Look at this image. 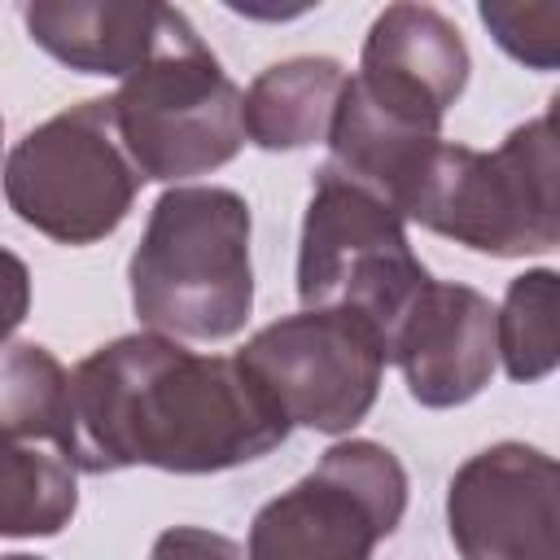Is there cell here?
I'll return each instance as SVG.
<instances>
[{"mask_svg":"<svg viewBox=\"0 0 560 560\" xmlns=\"http://www.w3.org/2000/svg\"><path fill=\"white\" fill-rule=\"evenodd\" d=\"M9 210L57 245H92L127 219L140 171L131 166L109 96L79 101L31 127L0 171Z\"/></svg>","mask_w":560,"mask_h":560,"instance_id":"obj_6","label":"cell"},{"mask_svg":"<svg viewBox=\"0 0 560 560\" xmlns=\"http://www.w3.org/2000/svg\"><path fill=\"white\" fill-rule=\"evenodd\" d=\"M79 508V468L44 442L0 438V538H52Z\"/></svg>","mask_w":560,"mask_h":560,"instance_id":"obj_15","label":"cell"},{"mask_svg":"<svg viewBox=\"0 0 560 560\" xmlns=\"http://www.w3.org/2000/svg\"><path fill=\"white\" fill-rule=\"evenodd\" d=\"M149 560H241V547L201 525H171L153 538Z\"/></svg>","mask_w":560,"mask_h":560,"instance_id":"obj_18","label":"cell"},{"mask_svg":"<svg viewBox=\"0 0 560 560\" xmlns=\"http://www.w3.org/2000/svg\"><path fill=\"white\" fill-rule=\"evenodd\" d=\"M26 311H31V271L13 249L0 245V346L18 332Z\"/></svg>","mask_w":560,"mask_h":560,"instance_id":"obj_19","label":"cell"},{"mask_svg":"<svg viewBox=\"0 0 560 560\" xmlns=\"http://www.w3.org/2000/svg\"><path fill=\"white\" fill-rule=\"evenodd\" d=\"M402 512L407 468L398 455L372 438H346L254 512L245 560H372Z\"/></svg>","mask_w":560,"mask_h":560,"instance_id":"obj_7","label":"cell"},{"mask_svg":"<svg viewBox=\"0 0 560 560\" xmlns=\"http://www.w3.org/2000/svg\"><path fill=\"white\" fill-rule=\"evenodd\" d=\"M118 140L140 179L184 184L228 166L241 144V88L188 18L109 96Z\"/></svg>","mask_w":560,"mask_h":560,"instance_id":"obj_5","label":"cell"},{"mask_svg":"<svg viewBox=\"0 0 560 560\" xmlns=\"http://www.w3.org/2000/svg\"><path fill=\"white\" fill-rule=\"evenodd\" d=\"M556 179V127L542 109L490 153L442 140L402 219L490 258L547 254L560 241Z\"/></svg>","mask_w":560,"mask_h":560,"instance_id":"obj_3","label":"cell"},{"mask_svg":"<svg viewBox=\"0 0 560 560\" xmlns=\"http://www.w3.org/2000/svg\"><path fill=\"white\" fill-rule=\"evenodd\" d=\"M0 144H4V122H0Z\"/></svg>","mask_w":560,"mask_h":560,"instance_id":"obj_21","label":"cell"},{"mask_svg":"<svg viewBox=\"0 0 560 560\" xmlns=\"http://www.w3.org/2000/svg\"><path fill=\"white\" fill-rule=\"evenodd\" d=\"M433 276L407 241V219L372 188L346 179L328 162L315 171L298 236V298L306 311H354L385 350Z\"/></svg>","mask_w":560,"mask_h":560,"instance_id":"obj_4","label":"cell"},{"mask_svg":"<svg viewBox=\"0 0 560 560\" xmlns=\"http://www.w3.org/2000/svg\"><path fill=\"white\" fill-rule=\"evenodd\" d=\"M249 206L219 184L166 188L127 262L131 311L175 341H228L254 311Z\"/></svg>","mask_w":560,"mask_h":560,"instance_id":"obj_2","label":"cell"},{"mask_svg":"<svg viewBox=\"0 0 560 560\" xmlns=\"http://www.w3.org/2000/svg\"><path fill=\"white\" fill-rule=\"evenodd\" d=\"M481 22L494 35V44L529 66V70H556L560 61V4L556 0H490L481 4Z\"/></svg>","mask_w":560,"mask_h":560,"instance_id":"obj_17","label":"cell"},{"mask_svg":"<svg viewBox=\"0 0 560 560\" xmlns=\"http://www.w3.org/2000/svg\"><path fill=\"white\" fill-rule=\"evenodd\" d=\"M70 402L79 472H228L262 459L293 429L236 354H197L149 328L79 359Z\"/></svg>","mask_w":560,"mask_h":560,"instance_id":"obj_1","label":"cell"},{"mask_svg":"<svg viewBox=\"0 0 560 560\" xmlns=\"http://www.w3.org/2000/svg\"><path fill=\"white\" fill-rule=\"evenodd\" d=\"M446 529L464 560H560V468L529 442L468 455L446 486Z\"/></svg>","mask_w":560,"mask_h":560,"instance_id":"obj_9","label":"cell"},{"mask_svg":"<svg viewBox=\"0 0 560 560\" xmlns=\"http://www.w3.org/2000/svg\"><path fill=\"white\" fill-rule=\"evenodd\" d=\"M556 311H560V276L551 267L521 271L508 284L503 302L494 306V354L512 381L534 385L556 372L560 363Z\"/></svg>","mask_w":560,"mask_h":560,"instance_id":"obj_16","label":"cell"},{"mask_svg":"<svg viewBox=\"0 0 560 560\" xmlns=\"http://www.w3.org/2000/svg\"><path fill=\"white\" fill-rule=\"evenodd\" d=\"M468 44L433 4H389L368 26L350 88L394 122L438 131L468 88Z\"/></svg>","mask_w":560,"mask_h":560,"instance_id":"obj_10","label":"cell"},{"mask_svg":"<svg viewBox=\"0 0 560 560\" xmlns=\"http://www.w3.org/2000/svg\"><path fill=\"white\" fill-rule=\"evenodd\" d=\"M184 13L171 4H114V0H35L22 9L31 39L79 74L140 70Z\"/></svg>","mask_w":560,"mask_h":560,"instance_id":"obj_12","label":"cell"},{"mask_svg":"<svg viewBox=\"0 0 560 560\" xmlns=\"http://www.w3.org/2000/svg\"><path fill=\"white\" fill-rule=\"evenodd\" d=\"M0 560H44V556H26V551H13V556H0Z\"/></svg>","mask_w":560,"mask_h":560,"instance_id":"obj_20","label":"cell"},{"mask_svg":"<svg viewBox=\"0 0 560 560\" xmlns=\"http://www.w3.org/2000/svg\"><path fill=\"white\" fill-rule=\"evenodd\" d=\"M0 438L57 446L74 464L70 372L39 341L0 346Z\"/></svg>","mask_w":560,"mask_h":560,"instance_id":"obj_14","label":"cell"},{"mask_svg":"<svg viewBox=\"0 0 560 560\" xmlns=\"http://www.w3.org/2000/svg\"><path fill=\"white\" fill-rule=\"evenodd\" d=\"M346 66L337 57H284L241 92V131L267 153H289L328 140Z\"/></svg>","mask_w":560,"mask_h":560,"instance_id":"obj_13","label":"cell"},{"mask_svg":"<svg viewBox=\"0 0 560 560\" xmlns=\"http://www.w3.org/2000/svg\"><path fill=\"white\" fill-rule=\"evenodd\" d=\"M407 394L420 407H464L494 376V306L472 284L429 280L389 337Z\"/></svg>","mask_w":560,"mask_h":560,"instance_id":"obj_11","label":"cell"},{"mask_svg":"<svg viewBox=\"0 0 560 560\" xmlns=\"http://www.w3.org/2000/svg\"><path fill=\"white\" fill-rule=\"evenodd\" d=\"M236 359L289 424L341 438L376 407L389 350L354 311H298L258 328Z\"/></svg>","mask_w":560,"mask_h":560,"instance_id":"obj_8","label":"cell"}]
</instances>
